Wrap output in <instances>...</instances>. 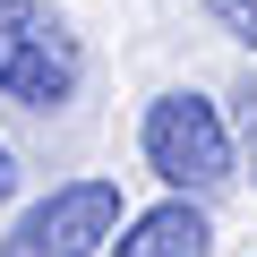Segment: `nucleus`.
<instances>
[{"label": "nucleus", "instance_id": "1", "mask_svg": "<svg viewBox=\"0 0 257 257\" xmlns=\"http://www.w3.org/2000/svg\"><path fill=\"white\" fill-rule=\"evenodd\" d=\"M77 35L43 9V0H0V94L26 111H60L77 94Z\"/></svg>", "mask_w": 257, "mask_h": 257}, {"label": "nucleus", "instance_id": "2", "mask_svg": "<svg viewBox=\"0 0 257 257\" xmlns=\"http://www.w3.org/2000/svg\"><path fill=\"white\" fill-rule=\"evenodd\" d=\"M146 163H155V180L180 189V197L223 189V180H231V128H223V111H214L206 94H163V103L146 111Z\"/></svg>", "mask_w": 257, "mask_h": 257}, {"label": "nucleus", "instance_id": "3", "mask_svg": "<svg viewBox=\"0 0 257 257\" xmlns=\"http://www.w3.org/2000/svg\"><path fill=\"white\" fill-rule=\"evenodd\" d=\"M111 231H120V180H69L0 240V257H94Z\"/></svg>", "mask_w": 257, "mask_h": 257}, {"label": "nucleus", "instance_id": "4", "mask_svg": "<svg viewBox=\"0 0 257 257\" xmlns=\"http://www.w3.org/2000/svg\"><path fill=\"white\" fill-rule=\"evenodd\" d=\"M111 257H214V223L189 197H163L155 214L128 223V240H111Z\"/></svg>", "mask_w": 257, "mask_h": 257}, {"label": "nucleus", "instance_id": "5", "mask_svg": "<svg viewBox=\"0 0 257 257\" xmlns=\"http://www.w3.org/2000/svg\"><path fill=\"white\" fill-rule=\"evenodd\" d=\"M206 9H214V26H231V35L257 52V0H206Z\"/></svg>", "mask_w": 257, "mask_h": 257}, {"label": "nucleus", "instance_id": "6", "mask_svg": "<svg viewBox=\"0 0 257 257\" xmlns=\"http://www.w3.org/2000/svg\"><path fill=\"white\" fill-rule=\"evenodd\" d=\"M18 189V163H9V146H0V197H9Z\"/></svg>", "mask_w": 257, "mask_h": 257}, {"label": "nucleus", "instance_id": "7", "mask_svg": "<svg viewBox=\"0 0 257 257\" xmlns=\"http://www.w3.org/2000/svg\"><path fill=\"white\" fill-rule=\"evenodd\" d=\"M240 103H248V155H257V86H248V94H240Z\"/></svg>", "mask_w": 257, "mask_h": 257}]
</instances>
